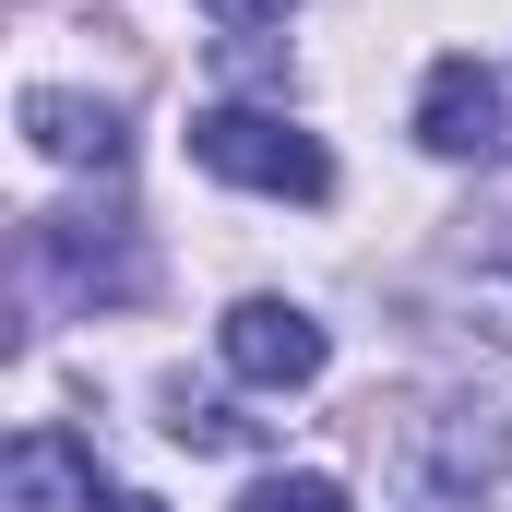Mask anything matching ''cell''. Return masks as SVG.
Wrapping results in <instances>:
<instances>
[{"instance_id": "cell-9", "label": "cell", "mask_w": 512, "mask_h": 512, "mask_svg": "<svg viewBox=\"0 0 512 512\" xmlns=\"http://www.w3.org/2000/svg\"><path fill=\"white\" fill-rule=\"evenodd\" d=\"M203 12H215V24H227V36H262V24H286V12H298V0H203Z\"/></svg>"}, {"instance_id": "cell-3", "label": "cell", "mask_w": 512, "mask_h": 512, "mask_svg": "<svg viewBox=\"0 0 512 512\" xmlns=\"http://www.w3.org/2000/svg\"><path fill=\"white\" fill-rule=\"evenodd\" d=\"M36 274L60 298H143V239L120 215H36Z\"/></svg>"}, {"instance_id": "cell-11", "label": "cell", "mask_w": 512, "mask_h": 512, "mask_svg": "<svg viewBox=\"0 0 512 512\" xmlns=\"http://www.w3.org/2000/svg\"><path fill=\"white\" fill-rule=\"evenodd\" d=\"M96 512H167V501H143V489H96Z\"/></svg>"}, {"instance_id": "cell-7", "label": "cell", "mask_w": 512, "mask_h": 512, "mask_svg": "<svg viewBox=\"0 0 512 512\" xmlns=\"http://www.w3.org/2000/svg\"><path fill=\"white\" fill-rule=\"evenodd\" d=\"M167 441H191V453H239V441H251V417H239L227 393H191V382H167Z\"/></svg>"}, {"instance_id": "cell-2", "label": "cell", "mask_w": 512, "mask_h": 512, "mask_svg": "<svg viewBox=\"0 0 512 512\" xmlns=\"http://www.w3.org/2000/svg\"><path fill=\"white\" fill-rule=\"evenodd\" d=\"M215 358H227L251 393H310L322 358H334V334H322L298 298H239V310L215 322Z\"/></svg>"}, {"instance_id": "cell-6", "label": "cell", "mask_w": 512, "mask_h": 512, "mask_svg": "<svg viewBox=\"0 0 512 512\" xmlns=\"http://www.w3.org/2000/svg\"><path fill=\"white\" fill-rule=\"evenodd\" d=\"M0 477H12V512H96V477H84L72 441H48V429H24Z\"/></svg>"}, {"instance_id": "cell-1", "label": "cell", "mask_w": 512, "mask_h": 512, "mask_svg": "<svg viewBox=\"0 0 512 512\" xmlns=\"http://www.w3.org/2000/svg\"><path fill=\"white\" fill-rule=\"evenodd\" d=\"M191 167L227 179V191H262V203H322L334 191V155L286 108H203L191 120Z\"/></svg>"}, {"instance_id": "cell-5", "label": "cell", "mask_w": 512, "mask_h": 512, "mask_svg": "<svg viewBox=\"0 0 512 512\" xmlns=\"http://www.w3.org/2000/svg\"><path fill=\"white\" fill-rule=\"evenodd\" d=\"M24 143H36V155H60V167H120V108H108V96H72V84H36V96H24Z\"/></svg>"}, {"instance_id": "cell-8", "label": "cell", "mask_w": 512, "mask_h": 512, "mask_svg": "<svg viewBox=\"0 0 512 512\" xmlns=\"http://www.w3.org/2000/svg\"><path fill=\"white\" fill-rule=\"evenodd\" d=\"M239 512H358V501H346L334 477H251V489H239Z\"/></svg>"}, {"instance_id": "cell-10", "label": "cell", "mask_w": 512, "mask_h": 512, "mask_svg": "<svg viewBox=\"0 0 512 512\" xmlns=\"http://www.w3.org/2000/svg\"><path fill=\"white\" fill-rule=\"evenodd\" d=\"M477 298H489V334H512V262L489 274V286H477Z\"/></svg>"}, {"instance_id": "cell-4", "label": "cell", "mask_w": 512, "mask_h": 512, "mask_svg": "<svg viewBox=\"0 0 512 512\" xmlns=\"http://www.w3.org/2000/svg\"><path fill=\"white\" fill-rule=\"evenodd\" d=\"M417 143H429V155H501V72L429 60V84H417Z\"/></svg>"}]
</instances>
